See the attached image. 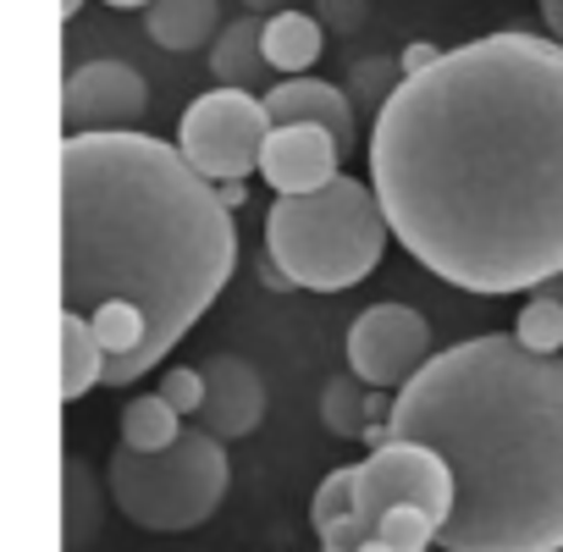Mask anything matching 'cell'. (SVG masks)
I'll return each instance as SVG.
<instances>
[{
	"label": "cell",
	"instance_id": "6da1fadb",
	"mask_svg": "<svg viewBox=\"0 0 563 552\" xmlns=\"http://www.w3.org/2000/svg\"><path fill=\"white\" fill-rule=\"evenodd\" d=\"M371 188L448 288L563 283V45L503 29L404 78L371 122Z\"/></svg>",
	"mask_w": 563,
	"mask_h": 552
},
{
	"label": "cell",
	"instance_id": "7a4b0ae2",
	"mask_svg": "<svg viewBox=\"0 0 563 552\" xmlns=\"http://www.w3.org/2000/svg\"><path fill=\"white\" fill-rule=\"evenodd\" d=\"M238 271V227L216 183L150 133L62 139V305L89 316L111 299L150 321L122 387L150 376L221 299Z\"/></svg>",
	"mask_w": 563,
	"mask_h": 552
},
{
	"label": "cell",
	"instance_id": "3957f363",
	"mask_svg": "<svg viewBox=\"0 0 563 552\" xmlns=\"http://www.w3.org/2000/svg\"><path fill=\"white\" fill-rule=\"evenodd\" d=\"M393 437L453 464L448 552H563V360L514 332L442 349L393 409Z\"/></svg>",
	"mask_w": 563,
	"mask_h": 552
},
{
	"label": "cell",
	"instance_id": "277c9868",
	"mask_svg": "<svg viewBox=\"0 0 563 552\" xmlns=\"http://www.w3.org/2000/svg\"><path fill=\"white\" fill-rule=\"evenodd\" d=\"M387 210L371 183L338 177L321 194H294L265 210V254L294 276V288L343 294L382 265L387 254Z\"/></svg>",
	"mask_w": 563,
	"mask_h": 552
},
{
	"label": "cell",
	"instance_id": "5b68a950",
	"mask_svg": "<svg viewBox=\"0 0 563 552\" xmlns=\"http://www.w3.org/2000/svg\"><path fill=\"white\" fill-rule=\"evenodd\" d=\"M106 486H111V503L139 530H155V536L194 530L232 492L227 442L210 431H183V442H172L166 453H133L117 442V453L106 459Z\"/></svg>",
	"mask_w": 563,
	"mask_h": 552
},
{
	"label": "cell",
	"instance_id": "8992f818",
	"mask_svg": "<svg viewBox=\"0 0 563 552\" xmlns=\"http://www.w3.org/2000/svg\"><path fill=\"white\" fill-rule=\"evenodd\" d=\"M404 503L431 508V514L448 525V514H453V503H459V481H453V464H448L437 448L393 437V442L371 448L365 464H354V519H349V530L332 541V552H360V547L376 536L382 514H387V508H404Z\"/></svg>",
	"mask_w": 563,
	"mask_h": 552
},
{
	"label": "cell",
	"instance_id": "52a82bcc",
	"mask_svg": "<svg viewBox=\"0 0 563 552\" xmlns=\"http://www.w3.org/2000/svg\"><path fill=\"white\" fill-rule=\"evenodd\" d=\"M271 139V117H265V95L249 89H205L177 128V150L183 161L205 177V183H249V172H260Z\"/></svg>",
	"mask_w": 563,
	"mask_h": 552
},
{
	"label": "cell",
	"instance_id": "ba28073f",
	"mask_svg": "<svg viewBox=\"0 0 563 552\" xmlns=\"http://www.w3.org/2000/svg\"><path fill=\"white\" fill-rule=\"evenodd\" d=\"M349 371L365 387L404 393L437 354H431V321L415 305H371L349 321Z\"/></svg>",
	"mask_w": 563,
	"mask_h": 552
},
{
	"label": "cell",
	"instance_id": "9c48e42d",
	"mask_svg": "<svg viewBox=\"0 0 563 552\" xmlns=\"http://www.w3.org/2000/svg\"><path fill=\"white\" fill-rule=\"evenodd\" d=\"M150 84L128 62H84L62 84V128L73 133H139Z\"/></svg>",
	"mask_w": 563,
	"mask_h": 552
},
{
	"label": "cell",
	"instance_id": "30bf717a",
	"mask_svg": "<svg viewBox=\"0 0 563 552\" xmlns=\"http://www.w3.org/2000/svg\"><path fill=\"white\" fill-rule=\"evenodd\" d=\"M199 371H205L199 431H210V437H221V442H243V437H254L260 420H265V404H271V398H265V376H260V365L243 360V354L216 349Z\"/></svg>",
	"mask_w": 563,
	"mask_h": 552
},
{
	"label": "cell",
	"instance_id": "8fae6325",
	"mask_svg": "<svg viewBox=\"0 0 563 552\" xmlns=\"http://www.w3.org/2000/svg\"><path fill=\"white\" fill-rule=\"evenodd\" d=\"M260 177L276 188V199L294 194H321L343 177V144L327 128H271Z\"/></svg>",
	"mask_w": 563,
	"mask_h": 552
},
{
	"label": "cell",
	"instance_id": "7c38bea8",
	"mask_svg": "<svg viewBox=\"0 0 563 552\" xmlns=\"http://www.w3.org/2000/svg\"><path fill=\"white\" fill-rule=\"evenodd\" d=\"M271 128H327L343 150H354V100L327 78H282L265 89Z\"/></svg>",
	"mask_w": 563,
	"mask_h": 552
},
{
	"label": "cell",
	"instance_id": "4fadbf2b",
	"mask_svg": "<svg viewBox=\"0 0 563 552\" xmlns=\"http://www.w3.org/2000/svg\"><path fill=\"white\" fill-rule=\"evenodd\" d=\"M265 73H271V62H265V23L254 12L221 23V34L210 45V78H216V89H249L254 95L265 84Z\"/></svg>",
	"mask_w": 563,
	"mask_h": 552
},
{
	"label": "cell",
	"instance_id": "5bb4252c",
	"mask_svg": "<svg viewBox=\"0 0 563 552\" xmlns=\"http://www.w3.org/2000/svg\"><path fill=\"white\" fill-rule=\"evenodd\" d=\"M321 51H327V23L316 18V12H276V18H265V62H271V73H282V78H310V67L321 62Z\"/></svg>",
	"mask_w": 563,
	"mask_h": 552
},
{
	"label": "cell",
	"instance_id": "9a60e30c",
	"mask_svg": "<svg viewBox=\"0 0 563 552\" xmlns=\"http://www.w3.org/2000/svg\"><path fill=\"white\" fill-rule=\"evenodd\" d=\"M144 29L161 51H199V45H216L221 34V7L216 0H155L144 12Z\"/></svg>",
	"mask_w": 563,
	"mask_h": 552
},
{
	"label": "cell",
	"instance_id": "2e32d148",
	"mask_svg": "<svg viewBox=\"0 0 563 552\" xmlns=\"http://www.w3.org/2000/svg\"><path fill=\"white\" fill-rule=\"evenodd\" d=\"M100 519H106V497H100V475L67 453L62 459V547L67 552H84L95 536H100Z\"/></svg>",
	"mask_w": 563,
	"mask_h": 552
},
{
	"label": "cell",
	"instance_id": "e0dca14e",
	"mask_svg": "<svg viewBox=\"0 0 563 552\" xmlns=\"http://www.w3.org/2000/svg\"><path fill=\"white\" fill-rule=\"evenodd\" d=\"M89 387H106V349L89 327V316H62V398L78 404Z\"/></svg>",
	"mask_w": 563,
	"mask_h": 552
},
{
	"label": "cell",
	"instance_id": "ac0fdd59",
	"mask_svg": "<svg viewBox=\"0 0 563 552\" xmlns=\"http://www.w3.org/2000/svg\"><path fill=\"white\" fill-rule=\"evenodd\" d=\"M117 426H122V448H133V453H166L172 442H183V415L161 398V393H144V398H133L122 415H117Z\"/></svg>",
	"mask_w": 563,
	"mask_h": 552
},
{
	"label": "cell",
	"instance_id": "d6986e66",
	"mask_svg": "<svg viewBox=\"0 0 563 552\" xmlns=\"http://www.w3.org/2000/svg\"><path fill=\"white\" fill-rule=\"evenodd\" d=\"M365 382L354 376V371H343V376H332L327 387H321V426L332 431V437H343V442H365Z\"/></svg>",
	"mask_w": 563,
	"mask_h": 552
},
{
	"label": "cell",
	"instance_id": "ffe728a7",
	"mask_svg": "<svg viewBox=\"0 0 563 552\" xmlns=\"http://www.w3.org/2000/svg\"><path fill=\"white\" fill-rule=\"evenodd\" d=\"M514 338L530 354H563V294H530L514 316Z\"/></svg>",
	"mask_w": 563,
	"mask_h": 552
},
{
	"label": "cell",
	"instance_id": "44dd1931",
	"mask_svg": "<svg viewBox=\"0 0 563 552\" xmlns=\"http://www.w3.org/2000/svg\"><path fill=\"white\" fill-rule=\"evenodd\" d=\"M310 519H316L321 547H332V541L349 530V519H354V464L332 470V475L316 486V497H310Z\"/></svg>",
	"mask_w": 563,
	"mask_h": 552
},
{
	"label": "cell",
	"instance_id": "7402d4cb",
	"mask_svg": "<svg viewBox=\"0 0 563 552\" xmlns=\"http://www.w3.org/2000/svg\"><path fill=\"white\" fill-rule=\"evenodd\" d=\"M404 62L398 56H365V62H354L349 67V100L360 106V111H382L398 89H404Z\"/></svg>",
	"mask_w": 563,
	"mask_h": 552
},
{
	"label": "cell",
	"instance_id": "603a6c76",
	"mask_svg": "<svg viewBox=\"0 0 563 552\" xmlns=\"http://www.w3.org/2000/svg\"><path fill=\"white\" fill-rule=\"evenodd\" d=\"M376 541H387L393 552H426L431 541H442V519H437L431 508L404 503V508H387V514H382Z\"/></svg>",
	"mask_w": 563,
	"mask_h": 552
},
{
	"label": "cell",
	"instance_id": "cb8c5ba5",
	"mask_svg": "<svg viewBox=\"0 0 563 552\" xmlns=\"http://www.w3.org/2000/svg\"><path fill=\"white\" fill-rule=\"evenodd\" d=\"M183 420H199V409H205V371L199 365H172V371H161V387H155Z\"/></svg>",
	"mask_w": 563,
	"mask_h": 552
},
{
	"label": "cell",
	"instance_id": "d4e9b609",
	"mask_svg": "<svg viewBox=\"0 0 563 552\" xmlns=\"http://www.w3.org/2000/svg\"><path fill=\"white\" fill-rule=\"evenodd\" d=\"M316 18L332 34H360L365 29V0H316Z\"/></svg>",
	"mask_w": 563,
	"mask_h": 552
},
{
	"label": "cell",
	"instance_id": "484cf974",
	"mask_svg": "<svg viewBox=\"0 0 563 552\" xmlns=\"http://www.w3.org/2000/svg\"><path fill=\"white\" fill-rule=\"evenodd\" d=\"M442 56H448L442 45H431V40H415V45H404V56H398V62H404V73H409V78H420V73H431Z\"/></svg>",
	"mask_w": 563,
	"mask_h": 552
},
{
	"label": "cell",
	"instance_id": "4316f807",
	"mask_svg": "<svg viewBox=\"0 0 563 552\" xmlns=\"http://www.w3.org/2000/svg\"><path fill=\"white\" fill-rule=\"evenodd\" d=\"M254 276H260V288H271V294H299V288H294V276H288V271H282V265H276L271 254H260V265H254Z\"/></svg>",
	"mask_w": 563,
	"mask_h": 552
},
{
	"label": "cell",
	"instance_id": "83f0119b",
	"mask_svg": "<svg viewBox=\"0 0 563 552\" xmlns=\"http://www.w3.org/2000/svg\"><path fill=\"white\" fill-rule=\"evenodd\" d=\"M536 7H541V23H547V34L563 45V0H536Z\"/></svg>",
	"mask_w": 563,
	"mask_h": 552
},
{
	"label": "cell",
	"instance_id": "f1b7e54d",
	"mask_svg": "<svg viewBox=\"0 0 563 552\" xmlns=\"http://www.w3.org/2000/svg\"><path fill=\"white\" fill-rule=\"evenodd\" d=\"M243 12H254V18H276V12H294V0H243Z\"/></svg>",
	"mask_w": 563,
	"mask_h": 552
},
{
	"label": "cell",
	"instance_id": "f546056e",
	"mask_svg": "<svg viewBox=\"0 0 563 552\" xmlns=\"http://www.w3.org/2000/svg\"><path fill=\"white\" fill-rule=\"evenodd\" d=\"M216 194H221V205H227V210H238V205L249 199V188H243V183H221Z\"/></svg>",
	"mask_w": 563,
	"mask_h": 552
},
{
	"label": "cell",
	"instance_id": "4dcf8cb0",
	"mask_svg": "<svg viewBox=\"0 0 563 552\" xmlns=\"http://www.w3.org/2000/svg\"><path fill=\"white\" fill-rule=\"evenodd\" d=\"M106 7H117V12H133V7H144V12H150L155 0H106Z\"/></svg>",
	"mask_w": 563,
	"mask_h": 552
},
{
	"label": "cell",
	"instance_id": "1f68e13d",
	"mask_svg": "<svg viewBox=\"0 0 563 552\" xmlns=\"http://www.w3.org/2000/svg\"><path fill=\"white\" fill-rule=\"evenodd\" d=\"M360 552H393V547H387V541H376V536H371V541H365V547H360Z\"/></svg>",
	"mask_w": 563,
	"mask_h": 552
},
{
	"label": "cell",
	"instance_id": "d6a6232c",
	"mask_svg": "<svg viewBox=\"0 0 563 552\" xmlns=\"http://www.w3.org/2000/svg\"><path fill=\"white\" fill-rule=\"evenodd\" d=\"M78 7H84V0H62V18H73Z\"/></svg>",
	"mask_w": 563,
	"mask_h": 552
},
{
	"label": "cell",
	"instance_id": "836d02e7",
	"mask_svg": "<svg viewBox=\"0 0 563 552\" xmlns=\"http://www.w3.org/2000/svg\"><path fill=\"white\" fill-rule=\"evenodd\" d=\"M321 552H332V547H321Z\"/></svg>",
	"mask_w": 563,
	"mask_h": 552
}]
</instances>
